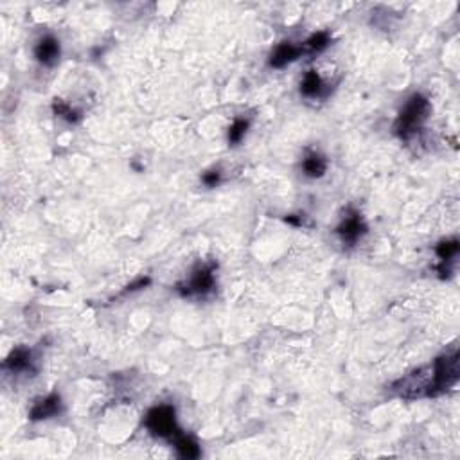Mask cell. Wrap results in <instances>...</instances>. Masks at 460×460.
<instances>
[{"label": "cell", "mask_w": 460, "mask_h": 460, "mask_svg": "<svg viewBox=\"0 0 460 460\" xmlns=\"http://www.w3.org/2000/svg\"><path fill=\"white\" fill-rule=\"evenodd\" d=\"M459 380V354H444L428 367L419 368L399 380L394 390L405 399L436 398L453 387Z\"/></svg>", "instance_id": "6da1fadb"}, {"label": "cell", "mask_w": 460, "mask_h": 460, "mask_svg": "<svg viewBox=\"0 0 460 460\" xmlns=\"http://www.w3.org/2000/svg\"><path fill=\"white\" fill-rule=\"evenodd\" d=\"M201 182H203L207 187H216V185L222 182V171H218V169H210V171H206L203 173V176H201Z\"/></svg>", "instance_id": "e0dca14e"}, {"label": "cell", "mask_w": 460, "mask_h": 460, "mask_svg": "<svg viewBox=\"0 0 460 460\" xmlns=\"http://www.w3.org/2000/svg\"><path fill=\"white\" fill-rule=\"evenodd\" d=\"M59 52H62L59 42L55 36H50V34L40 38V42L34 45V58L42 65H45V67H52L58 62Z\"/></svg>", "instance_id": "52a82bcc"}, {"label": "cell", "mask_w": 460, "mask_h": 460, "mask_svg": "<svg viewBox=\"0 0 460 460\" xmlns=\"http://www.w3.org/2000/svg\"><path fill=\"white\" fill-rule=\"evenodd\" d=\"M62 410H63L62 398H59L58 394H49V396L38 399V401L34 403L33 408H31L29 412V417L33 419V421H42V419H49L62 414Z\"/></svg>", "instance_id": "8992f818"}, {"label": "cell", "mask_w": 460, "mask_h": 460, "mask_svg": "<svg viewBox=\"0 0 460 460\" xmlns=\"http://www.w3.org/2000/svg\"><path fill=\"white\" fill-rule=\"evenodd\" d=\"M302 171L310 178H320L327 171V160L317 151H310L302 160Z\"/></svg>", "instance_id": "8fae6325"}, {"label": "cell", "mask_w": 460, "mask_h": 460, "mask_svg": "<svg viewBox=\"0 0 460 460\" xmlns=\"http://www.w3.org/2000/svg\"><path fill=\"white\" fill-rule=\"evenodd\" d=\"M301 94L306 99H326L329 96V87L317 71H308L301 81Z\"/></svg>", "instance_id": "ba28073f"}, {"label": "cell", "mask_w": 460, "mask_h": 460, "mask_svg": "<svg viewBox=\"0 0 460 460\" xmlns=\"http://www.w3.org/2000/svg\"><path fill=\"white\" fill-rule=\"evenodd\" d=\"M52 110H55V113L58 117L65 119V121L72 122V124L81 121V112L74 110L69 103H65V101L62 99H55V103H52Z\"/></svg>", "instance_id": "2e32d148"}, {"label": "cell", "mask_w": 460, "mask_h": 460, "mask_svg": "<svg viewBox=\"0 0 460 460\" xmlns=\"http://www.w3.org/2000/svg\"><path fill=\"white\" fill-rule=\"evenodd\" d=\"M33 352L27 347H17L9 352V356L6 358L4 367L11 373H27V371H33Z\"/></svg>", "instance_id": "30bf717a"}, {"label": "cell", "mask_w": 460, "mask_h": 460, "mask_svg": "<svg viewBox=\"0 0 460 460\" xmlns=\"http://www.w3.org/2000/svg\"><path fill=\"white\" fill-rule=\"evenodd\" d=\"M173 446H175L176 453L182 457V459H198L201 455L200 446H198L196 440L193 437L184 436L182 431H178L175 437L171 439Z\"/></svg>", "instance_id": "7c38bea8"}, {"label": "cell", "mask_w": 460, "mask_h": 460, "mask_svg": "<svg viewBox=\"0 0 460 460\" xmlns=\"http://www.w3.org/2000/svg\"><path fill=\"white\" fill-rule=\"evenodd\" d=\"M331 43V36L327 31H320V33L311 34L304 43H302V49L304 52H322L324 49H327Z\"/></svg>", "instance_id": "4fadbf2b"}, {"label": "cell", "mask_w": 460, "mask_h": 460, "mask_svg": "<svg viewBox=\"0 0 460 460\" xmlns=\"http://www.w3.org/2000/svg\"><path fill=\"white\" fill-rule=\"evenodd\" d=\"M336 232L342 238L343 245L352 247L367 234V225H365L361 214L354 209H349L347 214L343 216L342 223L336 227Z\"/></svg>", "instance_id": "5b68a950"}, {"label": "cell", "mask_w": 460, "mask_h": 460, "mask_svg": "<svg viewBox=\"0 0 460 460\" xmlns=\"http://www.w3.org/2000/svg\"><path fill=\"white\" fill-rule=\"evenodd\" d=\"M459 250H460V245L457 239H446V241H440L436 248L440 263H452L457 255H459Z\"/></svg>", "instance_id": "9a60e30c"}, {"label": "cell", "mask_w": 460, "mask_h": 460, "mask_svg": "<svg viewBox=\"0 0 460 460\" xmlns=\"http://www.w3.org/2000/svg\"><path fill=\"white\" fill-rule=\"evenodd\" d=\"M150 282H151L150 277H141V279H137V280H135V282H131V285L126 286L124 293H131V292H137V289L146 288V286L150 285Z\"/></svg>", "instance_id": "ac0fdd59"}, {"label": "cell", "mask_w": 460, "mask_h": 460, "mask_svg": "<svg viewBox=\"0 0 460 460\" xmlns=\"http://www.w3.org/2000/svg\"><path fill=\"white\" fill-rule=\"evenodd\" d=\"M216 285V277H214V264H201L193 273L189 275L187 280L180 282L176 286L178 293L182 297H206L207 293H210Z\"/></svg>", "instance_id": "277c9868"}, {"label": "cell", "mask_w": 460, "mask_h": 460, "mask_svg": "<svg viewBox=\"0 0 460 460\" xmlns=\"http://www.w3.org/2000/svg\"><path fill=\"white\" fill-rule=\"evenodd\" d=\"M248 126H250V121L248 119H236L229 128V134H227V141H229L230 146H238L241 143L245 135L248 131Z\"/></svg>", "instance_id": "5bb4252c"}, {"label": "cell", "mask_w": 460, "mask_h": 460, "mask_svg": "<svg viewBox=\"0 0 460 460\" xmlns=\"http://www.w3.org/2000/svg\"><path fill=\"white\" fill-rule=\"evenodd\" d=\"M302 55H304L302 45H295V43L292 42H282L279 43V45L273 49L272 55H270V67L285 69L286 65L299 59Z\"/></svg>", "instance_id": "9c48e42d"}, {"label": "cell", "mask_w": 460, "mask_h": 460, "mask_svg": "<svg viewBox=\"0 0 460 460\" xmlns=\"http://www.w3.org/2000/svg\"><path fill=\"white\" fill-rule=\"evenodd\" d=\"M144 424L150 430V433L160 437V439L171 440L180 431V428L176 424L175 408L169 405H159L155 408H151L146 414Z\"/></svg>", "instance_id": "3957f363"}, {"label": "cell", "mask_w": 460, "mask_h": 460, "mask_svg": "<svg viewBox=\"0 0 460 460\" xmlns=\"http://www.w3.org/2000/svg\"><path fill=\"white\" fill-rule=\"evenodd\" d=\"M430 101L423 94H414L410 99L406 101V105L403 106L398 119H396V124H394L396 134L401 138H405V141H408L415 131H419L423 122L426 121L428 115H430Z\"/></svg>", "instance_id": "7a4b0ae2"}]
</instances>
